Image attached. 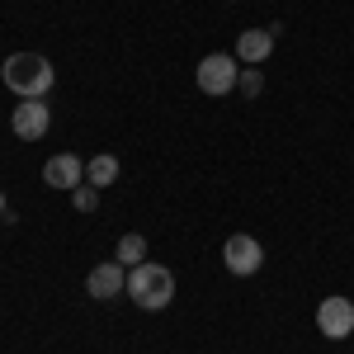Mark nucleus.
<instances>
[{"label":"nucleus","mask_w":354,"mask_h":354,"mask_svg":"<svg viewBox=\"0 0 354 354\" xmlns=\"http://www.w3.org/2000/svg\"><path fill=\"white\" fill-rule=\"evenodd\" d=\"M274 38H279V28H245L241 38H236V62L260 66V62L274 53Z\"/></svg>","instance_id":"obj_9"},{"label":"nucleus","mask_w":354,"mask_h":354,"mask_svg":"<svg viewBox=\"0 0 354 354\" xmlns=\"http://www.w3.org/2000/svg\"><path fill=\"white\" fill-rule=\"evenodd\" d=\"M43 185L48 189H81L85 185V161L81 156H71V151H62V156H53V161L43 165Z\"/></svg>","instance_id":"obj_8"},{"label":"nucleus","mask_w":354,"mask_h":354,"mask_svg":"<svg viewBox=\"0 0 354 354\" xmlns=\"http://www.w3.org/2000/svg\"><path fill=\"white\" fill-rule=\"evenodd\" d=\"M317 330H322L326 340H345V335H354V302L340 298V293L322 298V307H317Z\"/></svg>","instance_id":"obj_4"},{"label":"nucleus","mask_w":354,"mask_h":354,"mask_svg":"<svg viewBox=\"0 0 354 354\" xmlns=\"http://www.w3.org/2000/svg\"><path fill=\"white\" fill-rule=\"evenodd\" d=\"M113 180H118V161H113V156H95V161L85 165V185H95V189H109Z\"/></svg>","instance_id":"obj_11"},{"label":"nucleus","mask_w":354,"mask_h":354,"mask_svg":"<svg viewBox=\"0 0 354 354\" xmlns=\"http://www.w3.org/2000/svg\"><path fill=\"white\" fill-rule=\"evenodd\" d=\"M10 128H15V137H24V142H38V137H48V128H53V109L43 100H19L15 113H10Z\"/></svg>","instance_id":"obj_6"},{"label":"nucleus","mask_w":354,"mask_h":354,"mask_svg":"<svg viewBox=\"0 0 354 354\" xmlns=\"http://www.w3.org/2000/svg\"><path fill=\"white\" fill-rule=\"evenodd\" d=\"M0 218H5V194H0Z\"/></svg>","instance_id":"obj_14"},{"label":"nucleus","mask_w":354,"mask_h":354,"mask_svg":"<svg viewBox=\"0 0 354 354\" xmlns=\"http://www.w3.org/2000/svg\"><path fill=\"white\" fill-rule=\"evenodd\" d=\"M113 260H118L123 270H137V265L147 260V236H137V232L118 236V245H113Z\"/></svg>","instance_id":"obj_10"},{"label":"nucleus","mask_w":354,"mask_h":354,"mask_svg":"<svg viewBox=\"0 0 354 354\" xmlns=\"http://www.w3.org/2000/svg\"><path fill=\"white\" fill-rule=\"evenodd\" d=\"M236 76H241V66H236L232 53H208L198 62V71H194V81H198L203 95H227V90H236Z\"/></svg>","instance_id":"obj_3"},{"label":"nucleus","mask_w":354,"mask_h":354,"mask_svg":"<svg viewBox=\"0 0 354 354\" xmlns=\"http://www.w3.org/2000/svg\"><path fill=\"white\" fill-rule=\"evenodd\" d=\"M222 265H227L232 274H241V279H250V274L265 265V250H260L255 236L236 232V236H227V245H222Z\"/></svg>","instance_id":"obj_5"},{"label":"nucleus","mask_w":354,"mask_h":354,"mask_svg":"<svg viewBox=\"0 0 354 354\" xmlns=\"http://www.w3.org/2000/svg\"><path fill=\"white\" fill-rule=\"evenodd\" d=\"M85 293L100 302L118 298V293H128V270L118 265V260H104V265H95V270L85 274Z\"/></svg>","instance_id":"obj_7"},{"label":"nucleus","mask_w":354,"mask_h":354,"mask_svg":"<svg viewBox=\"0 0 354 354\" xmlns=\"http://www.w3.org/2000/svg\"><path fill=\"white\" fill-rule=\"evenodd\" d=\"M128 298H133L142 312H161V307L175 302V274L165 270V265L142 260L137 270H128Z\"/></svg>","instance_id":"obj_2"},{"label":"nucleus","mask_w":354,"mask_h":354,"mask_svg":"<svg viewBox=\"0 0 354 354\" xmlns=\"http://www.w3.org/2000/svg\"><path fill=\"white\" fill-rule=\"evenodd\" d=\"M0 81L10 85L19 100H48L57 71H53V62H48L43 53H15V57H5Z\"/></svg>","instance_id":"obj_1"},{"label":"nucleus","mask_w":354,"mask_h":354,"mask_svg":"<svg viewBox=\"0 0 354 354\" xmlns=\"http://www.w3.org/2000/svg\"><path fill=\"white\" fill-rule=\"evenodd\" d=\"M71 203H76V213H95L100 208V189L95 185H81V189H71Z\"/></svg>","instance_id":"obj_12"},{"label":"nucleus","mask_w":354,"mask_h":354,"mask_svg":"<svg viewBox=\"0 0 354 354\" xmlns=\"http://www.w3.org/2000/svg\"><path fill=\"white\" fill-rule=\"evenodd\" d=\"M236 81H241V95H260V85H265V76H260L255 66H241V76H236Z\"/></svg>","instance_id":"obj_13"}]
</instances>
